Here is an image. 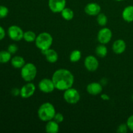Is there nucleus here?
Returning a JSON list of instances; mask_svg holds the SVG:
<instances>
[{
	"instance_id": "obj_1",
	"label": "nucleus",
	"mask_w": 133,
	"mask_h": 133,
	"mask_svg": "<svg viewBox=\"0 0 133 133\" xmlns=\"http://www.w3.org/2000/svg\"><path fill=\"white\" fill-rule=\"evenodd\" d=\"M51 79L54 83L55 89L61 91H65L72 87L75 81L72 73L70 70L64 68L56 70L53 73Z\"/></svg>"
},
{
	"instance_id": "obj_2",
	"label": "nucleus",
	"mask_w": 133,
	"mask_h": 133,
	"mask_svg": "<svg viewBox=\"0 0 133 133\" xmlns=\"http://www.w3.org/2000/svg\"><path fill=\"white\" fill-rule=\"evenodd\" d=\"M56 114V110L53 104L45 102L42 104L38 110V117L42 122H48L53 119Z\"/></svg>"
},
{
	"instance_id": "obj_3",
	"label": "nucleus",
	"mask_w": 133,
	"mask_h": 133,
	"mask_svg": "<svg viewBox=\"0 0 133 133\" xmlns=\"http://www.w3.org/2000/svg\"><path fill=\"white\" fill-rule=\"evenodd\" d=\"M53 38L50 33L43 32L37 35L35 40V45L41 51L51 48L53 44Z\"/></svg>"
},
{
	"instance_id": "obj_4",
	"label": "nucleus",
	"mask_w": 133,
	"mask_h": 133,
	"mask_svg": "<svg viewBox=\"0 0 133 133\" xmlns=\"http://www.w3.org/2000/svg\"><path fill=\"white\" fill-rule=\"evenodd\" d=\"M21 76L25 82H31L35 79L37 74V68L34 64L29 62L21 68Z\"/></svg>"
},
{
	"instance_id": "obj_5",
	"label": "nucleus",
	"mask_w": 133,
	"mask_h": 133,
	"mask_svg": "<svg viewBox=\"0 0 133 133\" xmlns=\"http://www.w3.org/2000/svg\"><path fill=\"white\" fill-rule=\"evenodd\" d=\"M64 92L63 94L64 99L67 103L70 105H75L80 101L81 95L77 90L75 88L71 87Z\"/></svg>"
},
{
	"instance_id": "obj_6",
	"label": "nucleus",
	"mask_w": 133,
	"mask_h": 133,
	"mask_svg": "<svg viewBox=\"0 0 133 133\" xmlns=\"http://www.w3.org/2000/svg\"><path fill=\"white\" fill-rule=\"evenodd\" d=\"M7 34L11 40L14 41L18 42L20 41L23 38V34L24 32L23 31L22 29L18 25H13L10 26L8 29Z\"/></svg>"
},
{
	"instance_id": "obj_7",
	"label": "nucleus",
	"mask_w": 133,
	"mask_h": 133,
	"mask_svg": "<svg viewBox=\"0 0 133 133\" xmlns=\"http://www.w3.org/2000/svg\"><path fill=\"white\" fill-rule=\"evenodd\" d=\"M112 37V32L107 27H103L97 33V40L100 44H107L110 42Z\"/></svg>"
},
{
	"instance_id": "obj_8",
	"label": "nucleus",
	"mask_w": 133,
	"mask_h": 133,
	"mask_svg": "<svg viewBox=\"0 0 133 133\" xmlns=\"http://www.w3.org/2000/svg\"><path fill=\"white\" fill-rule=\"evenodd\" d=\"M38 88L42 92L45 94H49L53 92L55 89L54 83L52 79L45 78L39 82Z\"/></svg>"
},
{
	"instance_id": "obj_9",
	"label": "nucleus",
	"mask_w": 133,
	"mask_h": 133,
	"mask_svg": "<svg viewBox=\"0 0 133 133\" xmlns=\"http://www.w3.org/2000/svg\"><path fill=\"white\" fill-rule=\"evenodd\" d=\"M36 91L35 84L31 82H27L20 89V96L23 99H28L32 97Z\"/></svg>"
},
{
	"instance_id": "obj_10",
	"label": "nucleus",
	"mask_w": 133,
	"mask_h": 133,
	"mask_svg": "<svg viewBox=\"0 0 133 133\" xmlns=\"http://www.w3.org/2000/svg\"><path fill=\"white\" fill-rule=\"evenodd\" d=\"M66 0H49L48 6L54 13H61L66 7Z\"/></svg>"
},
{
	"instance_id": "obj_11",
	"label": "nucleus",
	"mask_w": 133,
	"mask_h": 133,
	"mask_svg": "<svg viewBox=\"0 0 133 133\" xmlns=\"http://www.w3.org/2000/svg\"><path fill=\"white\" fill-rule=\"evenodd\" d=\"M84 66L89 71H96L99 68V61L96 57L93 55H88L84 59Z\"/></svg>"
},
{
	"instance_id": "obj_12",
	"label": "nucleus",
	"mask_w": 133,
	"mask_h": 133,
	"mask_svg": "<svg viewBox=\"0 0 133 133\" xmlns=\"http://www.w3.org/2000/svg\"><path fill=\"white\" fill-rule=\"evenodd\" d=\"M101 6L97 3H89L84 7V12L88 15L95 16L101 12Z\"/></svg>"
},
{
	"instance_id": "obj_13",
	"label": "nucleus",
	"mask_w": 133,
	"mask_h": 133,
	"mask_svg": "<svg viewBox=\"0 0 133 133\" xmlns=\"http://www.w3.org/2000/svg\"><path fill=\"white\" fill-rule=\"evenodd\" d=\"M103 86L101 83L97 82H93L88 84L87 87V91L88 94L93 96H97L100 94L103 91Z\"/></svg>"
},
{
	"instance_id": "obj_14",
	"label": "nucleus",
	"mask_w": 133,
	"mask_h": 133,
	"mask_svg": "<svg viewBox=\"0 0 133 133\" xmlns=\"http://www.w3.org/2000/svg\"><path fill=\"white\" fill-rule=\"evenodd\" d=\"M42 53L45 56V59L49 63H55L58 61V55L57 52L53 49L49 48L47 50L41 51Z\"/></svg>"
},
{
	"instance_id": "obj_15",
	"label": "nucleus",
	"mask_w": 133,
	"mask_h": 133,
	"mask_svg": "<svg viewBox=\"0 0 133 133\" xmlns=\"http://www.w3.org/2000/svg\"><path fill=\"white\" fill-rule=\"evenodd\" d=\"M126 43L122 39H118L114 41L112 44V50L116 54H122L126 49Z\"/></svg>"
},
{
	"instance_id": "obj_16",
	"label": "nucleus",
	"mask_w": 133,
	"mask_h": 133,
	"mask_svg": "<svg viewBox=\"0 0 133 133\" xmlns=\"http://www.w3.org/2000/svg\"><path fill=\"white\" fill-rule=\"evenodd\" d=\"M122 18L123 20L129 23L133 22V5H129L123 9Z\"/></svg>"
},
{
	"instance_id": "obj_17",
	"label": "nucleus",
	"mask_w": 133,
	"mask_h": 133,
	"mask_svg": "<svg viewBox=\"0 0 133 133\" xmlns=\"http://www.w3.org/2000/svg\"><path fill=\"white\" fill-rule=\"evenodd\" d=\"M45 131L48 133H57L59 131V123L54 119L48 121L45 125Z\"/></svg>"
},
{
	"instance_id": "obj_18",
	"label": "nucleus",
	"mask_w": 133,
	"mask_h": 133,
	"mask_svg": "<svg viewBox=\"0 0 133 133\" xmlns=\"http://www.w3.org/2000/svg\"><path fill=\"white\" fill-rule=\"evenodd\" d=\"M10 63L14 68L19 69L22 68L25 64V61L21 56H14L10 60Z\"/></svg>"
},
{
	"instance_id": "obj_19",
	"label": "nucleus",
	"mask_w": 133,
	"mask_h": 133,
	"mask_svg": "<svg viewBox=\"0 0 133 133\" xmlns=\"http://www.w3.org/2000/svg\"><path fill=\"white\" fill-rule=\"evenodd\" d=\"M96 54L101 58H104L108 54V49L105 44H100L96 48Z\"/></svg>"
},
{
	"instance_id": "obj_20",
	"label": "nucleus",
	"mask_w": 133,
	"mask_h": 133,
	"mask_svg": "<svg viewBox=\"0 0 133 133\" xmlns=\"http://www.w3.org/2000/svg\"><path fill=\"white\" fill-rule=\"evenodd\" d=\"M61 16L62 18L67 21H70L74 18V12L71 9L68 7H65L61 12Z\"/></svg>"
},
{
	"instance_id": "obj_21",
	"label": "nucleus",
	"mask_w": 133,
	"mask_h": 133,
	"mask_svg": "<svg viewBox=\"0 0 133 133\" xmlns=\"http://www.w3.org/2000/svg\"><path fill=\"white\" fill-rule=\"evenodd\" d=\"M82 53L81 51L78 50V49H75L70 55V61L71 62H77L81 58Z\"/></svg>"
},
{
	"instance_id": "obj_22",
	"label": "nucleus",
	"mask_w": 133,
	"mask_h": 133,
	"mask_svg": "<svg viewBox=\"0 0 133 133\" xmlns=\"http://www.w3.org/2000/svg\"><path fill=\"white\" fill-rule=\"evenodd\" d=\"M11 55L8 51H0V63L5 64L10 61Z\"/></svg>"
},
{
	"instance_id": "obj_23",
	"label": "nucleus",
	"mask_w": 133,
	"mask_h": 133,
	"mask_svg": "<svg viewBox=\"0 0 133 133\" xmlns=\"http://www.w3.org/2000/svg\"><path fill=\"white\" fill-rule=\"evenodd\" d=\"M36 35L35 32L32 31H27L23 34V38L24 40L27 42H35L36 38Z\"/></svg>"
},
{
	"instance_id": "obj_24",
	"label": "nucleus",
	"mask_w": 133,
	"mask_h": 133,
	"mask_svg": "<svg viewBox=\"0 0 133 133\" xmlns=\"http://www.w3.org/2000/svg\"><path fill=\"white\" fill-rule=\"evenodd\" d=\"M96 20H97V23L100 26H102V27H105L108 23V18L104 13L100 12L97 16V19H96Z\"/></svg>"
},
{
	"instance_id": "obj_25",
	"label": "nucleus",
	"mask_w": 133,
	"mask_h": 133,
	"mask_svg": "<svg viewBox=\"0 0 133 133\" xmlns=\"http://www.w3.org/2000/svg\"><path fill=\"white\" fill-rule=\"evenodd\" d=\"M9 10L6 6L4 5H0V19L5 18L9 14Z\"/></svg>"
},
{
	"instance_id": "obj_26",
	"label": "nucleus",
	"mask_w": 133,
	"mask_h": 133,
	"mask_svg": "<svg viewBox=\"0 0 133 133\" xmlns=\"http://www.w3.org/2000/svg\"><path fill=\"white\" fill-rule=\"evenodd\" d=\"M128 126L127 123H122L119 125L117 128V132L119 133H126L128 131Z\"/></svg>"
},
{
	"instance_id": "obj_27",
	"label": "nucleus",
	"mask_w": 133,
	"mask_h": 133,
	"mask_svg": "<svg viewBox=\"0 0 133 133\" xmlns=\"http://www.w3.org/2000/svg\"><path fill=\"white\" fill-rule=\"evenodd\" d=\"M18 50V47L17 46L16 44H12L8 46L7 51L10 53V54H15Z\"/></svg>"
},
{
	"instance_id": "obj_28",
	"label": "nucleus",
	"mask_w": 133,
	"mask_h": 133,
	"mask_svg": "<svg viewBox=\"0 0 133 133\" xmlns=\"http://www.w3.org/2000/svg\"><path fill=\"white\" fill-rule=\"evenodd\" d=\"M64 119V116L60 112H56L54 118H53V119L55 122H57L58 123H61L62 122H63Z\"/></svg>"
},
{
	"instance_id": "obj_29",
	"label": "nucleus",
	"mask_w": 133,
	"mask_h": 133,
	"mask_svg": "<svg viewBox=\"0 0 133 133\" xmlns=\"http://www.w3.org/2000/svg\"><path fill=\"white\" fill-rule=\"evenodd\" d=\"M126 123H127V126H128L129 129L133 132V114L129 117Z\"/></svg>"
},
{
	"instance_id": "obj_30",
	"label": "nucleus",
	"mask_w": 133,
	"mask_h": 133,
	"mask_svg": "<svg viewBox=\"0 0 133 133\" xmlns=\"http://www.w3.org/2000/svg\"><path fill=\"white\" fill-rule=\"evenodd\" d=\"M11 94L14 97H17L19 95H20V90L18 89V88H14L12 89Z\"/></svg>"
},
{
	"instance_id": "obj_31",
	"label": "nucleus",
	"mask_w": 133,
	"mask_h": 133,
	"mask_svg": "<svg viewBox=\"0 0 133 133\" xmlns=\"http://www.w3.org/2000/svg\"><path fill=\"white\" fill-rule=\"evenodd\" d=\"M5 35H6V32H5V29H4L3 27L0 26V41L4 39V38L5 37Z\"/></svg>"
},
{
	"instance_id": "obj_32",
	"label": "nucleus",
	"mask_w": 133,
	"mask_h": 133,
	"mask_svg": "<svg viewBox=\"0 0 133 133\" xmlns=\"http://www.w3.org/2000/svg\"><path fill=\"white\" fill-rule=\"evenodd\" d=\"M101 98L104 101H108V100L110 99V97H109V95L106 94H103L101 96Z\"/></svg>"
},
{
	"instance_id": "obj_33",
	"label": "nucleus",
	"mask_w": 133,
	"mask_h": 133,
	"mask_svg": "<svg viewBox=\"0 0 133 133\" xmlns=\"http://www.w3.org/2000/svg\"><path fill=\"white\" fill-rule=\"evenodd\" d=\"M116 1H123V0H116Z\"/></svg>"
},
{
	"instance_id": "obj_34",
	"label": "nucleus",
	"mask_w": 133,
	"mask_h": 133,
	"mask_svg": "<svg viewBox=\"0 0 133 133\" xmlns=\"http://www.w3.org/2000/svg\"><path fill=\"white\" fill-rule=\"evenodd\" d=\"M131 99H132V101H133V94H132V96H131Z\"/></svg>"
}]
</instances>
